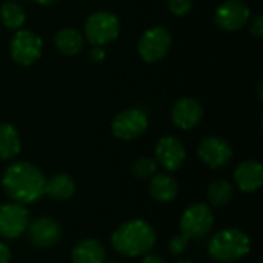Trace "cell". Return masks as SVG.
<instances>
[{
    "instance_id": "cell-22",
    "label": "cell",
    "mask_w": 263,
    "mask_h": 263,
    "mask_svg": "<svg viewBox=\"0 0 263 263\" xmlns=\"http://www.w3.org/2000/svg\"><path fill=\"white\" fill-rule=\"evenodd\" d=\"M25 11L15 2H5L0 6V20L9 29H18L25 23Z\"/></svg>"
},
{
    "instance_id": "cell-9",
    "label": "cell",
    "mask_w": 263,
    "mask_h": 263,
    "mask_svg": "<svg viewBox=\"0 0 263 263\" xmlns=\"http://www.w3.org/2000/svg\"><path fill=\"white\" fill-rule=\"evenodd\" d=\"M26 236L32 247L46 250L54 247L62 239V225L51 216H42L29 222Z\"/></svg>"
},
{
    "instance_id": "cell-27",
    "label": "cell",
    "mask_w": 263,
    "mask_h": 263,
    "mask_svg": "<svg viewBox=\"0 0 263 263\" xmlns=\"http://www.w3.org/2000/svg\"><path fill=\"white\" fill-rule=\"evenodd\" d=\"M89 57H91V60H94V62H103L105 57H106V52H105V49H103L102 46H94V49L91 51Z\"/></svg>"
},
{
    "instance_id": "cell-6",
    "label": "cell",
    "mask_w": 263,
    "mask_h": 263,
    "mask_svg": "<svg viewBox=\"0 0 263 263\" xmlns=\"http://www.w3.org/2000/svg\"><path fill=\"white\" fill-rule=\"evenodd\" d=\"M29 211L20 203L0 205V237L5 240H14L26 233L29 225Z\"/></svg>"
},
{
    "instance_id": "cell-30",
    "label": "cell",
    "mask_w": 263,
    "mask_h": 263,
    "mask_svg": "<svg viewBox=\"0 0 263 263\" xmlns=\"http://www.w3.org/2000/svg\"><path fill=\"white\" fill-rule=\"evenodd\" d=\"M34 2L39 5H51V3H55L57 0H34Z\"/></svg>"
},
{
    "instance_id": "cell-29",
    "label": "cell",
    "mask_w": 263,
    "mask_h": 263,
    "mask_svg": "<svg viewBox=\"0 0 263 263\" xmlns=\"http://www.w3.org/2000/svg\"><path fill=\"white\" fill-rule=\"evenodd\" d=\"M140 263H166L163 260V257H160L159 254H153V253H148L143 256L142 262Z\"/></svg>"
},
{
    "instance_id": "cell-21",
    "label": "cell",
    "mask_w": 263,
    "mask_h": 263,
    "mask_svg": "<svg viewBox=\"0 0 263 263\" xmlns=\"http://www.w3.org/2000/svg\"><path fill=\"white\" fill-rule=\"evenodd\" d=\"M234 197V188L228 180H214L213 183H210L208 190H206V199L208 203L214 208H222L227 206Z\"/></svg>"
},
{
    "instance_id": "cell-32",
    "label": "cell",
    "mask_w": 263,
    "mask_h": 263,
    "mask_svg": "<svg viewBox=\"0 0 263 263\" xmlns=\"http://www.w3.org/2000/svg\"><path fill=\"white\" fill-rule=\"evenodd\" d=\"M177 263H194V262H191V260H179Z\"/></svg>"
},
{
    "instance_id": "cell-4",
    "label": "cell",
    "mask_w": 263,
    "mask_h": 263,
    "mask_svg": "<svg viewBox=\"0 0 263 263\" xmlns=\"http://www.w3.org/2000/svg\"><path fill=\"white\" fill-rule=\"evenodd\" d=\"M120 32V22L109 11L92 12L85 23V37L92 46H105L116 40Z\"/></svg>"
},
{
    "instance_id": "cell-31",
    "label": "cell",
    "mask_w": 263,
    "mask_h": 263,
    "mask_svg": "<svg viewBox=\"0 0 263 263\" xmlns=\"http://www.w3.org/2000/svg\"><path fill=\"white\" fill-rule=\"evenodd\" d=\"M257 91H259V100H262V82H259V85H257Z\"/></svg>"
},
{
    "instance_id": "cell-7",
    "label": "cell",
    "mask_w": 263,
    "mask_h": 263,
    "mask_svg": "<svg viewBox=\"0 0 263 263\" xmlns=\"http://www.w3.org/2000/svg\"><path fill=\"white\" fill-rule=\"evenodd\" d=\"M148 129V116L139 108H129L119 112L112 123L111 131L120 140L139 139Z\"/></svg>"
},
{
    "instance_id": "cell-15",
    "label": "cell",
    "mask_w": 263,
    "mask_h": 263,
    "mask_svg": "<svg viewBox=\"0 0 263 263\" xmlns=\"http://www.w3.org/2000/svg\"><path fill=\"white\" fill-rule=\"evenodd\" d=\"M234 182L245 194L260 190L263 183V166L257 160H245L234 170Z\"/></svg>"
},
{
    "instance_id": "cell-18",
    "label": "cell",
    "mask_w": 263,
    "mask_h": 263,
    "mask_svg": "<svg viewBox=\"0 0 263 263\" xmlns=\"http://www.w3.org/2000/svg\"><path fill=\"white\" fill-rule=\"evenodd\" d=\"M72 263H105V248L97 239H83L71 251Z\"/></svg>"
},
{
    "instance_id": "cell-20",
    "label": "cell",
    "mask_w": 263,
    "mask_h": 263,
    "mask_svg": "<svg viewBox=\"0 0 263 263\" xmlns=\"http://www.w3.org/2000/svg\"><path fill=\"white\" fill-rule=\"evenodd\" d=\"M55 48L65 55H74L83 48V37L77 29L65 28L55 35Z\"/></svg>"
},
{
    "instance_id": "cell-11",
    "label": "cell",
    "mask_w": 263,
    "mask_h": 263,
    "mask_svg": "<svg viewBox=\"0 0 263 263\" xmlns=\"http://www.w3.org/2000/svg\"><path fill=\"white\" fill-rule=\"evenodd\" d=\"M251 17L250 8L242 0H227L216 11V25L228 32L242 29Z\"/></svg>"
},
{
    "instance_id": "cell-33",
    "label": "cell",
    "mask_w": 263,
    "mask_h": 263,
    "mask_svg": "<svg viewBox=\"0 0 263 263\" xmlns=\"http://www.w3.org/2000/svg\"><path fill=\"white\" fill-rule=\"evenodd\" d=\"M106 263H122V262H117V260H109V262Z\"/></svg>"
},
{
    "instance_id": "cell-5",
    "label": "cell",
    "mask_w": 263,
    "mask_h": 263,
    "mask_svg": "<svg viewBox=\"0 0 263 263\" xmlns=\"http://www.w3.org/2000/svg\"><path fill=\"white\" fill-rule=\"evenodd\" d=\"M180 231L188 239H205L214 227V216L211 206L206 203H194L188 206L180 217Z\"/></svg>"
},
{
    "instance_id": "cell-3",
    "label": "cell",
    "mask_w": 263,
    "mask_h": 263,
    "mask_svg": "<svg viewBox=\"0 0 263 263\" xmlns=\"http://www.w3.org/2000/svg\"><path fill=\"white\" fill-rule=\"evenodd\" d=\"M251 251L250 236L239 228L217 231L208 242V254L220 263H233L243 259Z\"/></svg>"
},
{
    "instance_id": "cell-8",
    "label": "cell",
    "mask_w": 263,
    "mask_h": 263,
    "mask_svg": "<svg viewBox=\"0 0 263 263\" xmlns=\"http://www.w3.org/2000/svg\"><path fill=\"white\" fill-rule=\"evenodd\" d=\"M171 43H173L171 34L165 28L156 26L143 32V35L139 40L137 51L145 62L154 63L162 60L168 54Z\"/></svg>"
},
{
    "instance_id": "cell-16",
    "label": "cell",
    "mask_w": 263,
    "mask_h": 263,
    "mask_svg": "<svg viewBox=\"0 0 263 263\" xmlns=\"http://www.w3.org/2000/svg\"><path fill=\"white\" fill-rule=\"evenodd\" d=\"M148 191H149V196L153 200H156L159 203H168L177 197L179 183L173 176L160 173V174H154L149 179Z\"/></svg>"
},
{
    "instance_id": "cell-12",
    "label": "cell",
    "mask_w": 263,
    "mask_h": 263,
    "mask_svg": "<svg viewBox=\"0 0 263 263\" xmlns=\"http://www.w3.org/2000/svg\"><path fill=\"white\" fill-rule=\"evenodd\" d=\"M154 154H156L154 160L165 171H177L186 159V149L182 140L174 136L162 137L156 145Z\"/></svg>"
},
{
    "instance_id": "cell-23",
    "label": "cell",
    "mask_w": 263,
    "mask_h": 263,
    "mask_svg": "<svg viewBox=\"0 0 263 263\" xmlns=\"http://www.w3.org/2000/svg\"><path fill=\"white\" fill-rule=\"evenodd\" d=\"M157 171V162L153 157L142 156L133 163V176L137 180H149Z\"/></svg>"
},
{
    "instance_id": "cell-14",
    "label": "cell",
    "mask_w": 263,
    "mask_h": 263,
    "mask_svg": "<svg viewBox=\"0 0 263 263\" xmlns=\"http://www.w3.org/2000/svg\"><path fill=\"white\" fill-rule=\"evenodd\" d=\"M202 119H203V108L196 99L191 97H183L177 100L171 109L173 123L183 131L196 128L202 122Z\"/></svg>"
},
{
    "instance_id": "cell-10",
    "label": "cell",
    "mask_w": 263,
    "mask_h": 263,
    "mask_svg": "<svg viewBox=\"0 0 263 263\" xmlns=\"http://www.w3.org/2000/svg\"><path fill=\"white\" fill-rule=\"evenodd\" d=\"M42 55V39L29 29H20L11 40V57L23 66H29Z\"/></svg>"
},
{
    "instance_id": "cell-28",
    "label": "cell",
    "mask_w": 263,
    "mask_h": 263,
    "mask_svg": "<svg viewBox=\"0 0 263 263\" xmlns=\"http://www.w3.org/2000/svg\"><path fill=\"white\" fill-rule=\"evenodd\" d=\"M0 263H11V251L5 242H0Z\"/></svg>"
},
{
    "instance_id": "cell-13",
    "label": "cell",
    "mask_w": 263,
    "mask_h": 263,
    "mask_svg": "<svg viewBox=\"0 0 263 263\" xmlns=\"http://www.w3.org/2000/svg\"><path fill=\"white\" fill-rule=\"evenodd\" d=\"M197 153L200 160L211 170H219L227 166L233 157V149L230 143L217 136L203 139L202 143L199 145Z\"/></svg>"
},
{
    "instance_id": "cell-1",
    "label": "cell",
    "mask_w": 263,
    "mask_h": 263,
    "mask_svg": "<svg viewBox=\"0 0 263 263\" xmlns=\"http://www.w3.org/2000/svg\"><path fill=\"white\" fill-rule=\"evenodd\" d=\"M45 174L29 162L11 163L3 176L2 186L8 197L20 205H29L45 196Z\"/></svg>"
},
{
    "instance_id": "cell-25",
    "label": "cell",
    "mask_w": 263,
    "mask_h": 263,
    "mask_svg": "<svg viewBox=\"0 0 263 263\" xmlns=\"http://www.w3.org/2000/svg\"><path fill=\"white\" fill-rule=\"evenodd\" d=\"M170 11L174 15H186L193 8V0H168Z\"/></svg>"
},
{
    "instance_id": "cell-17",
    "label": "cell",
    "mask_w": 263,
    "mask_h": 263,
    "mask_svg": "<svg viewBox=\"0 0 263 263\" xmlns=\"http://www.w3.org/2000/svg\"><path fill=\"white\" fill-rule=\"evenodd\" d=\"M74 193L76 180L66 173L54 174L45 182V196H48L52 200H68L74 196Z\"/></svg>"
},
{
    "instance_id": "cell-26",
    "label": "cell",
    "mask_w": 263,
    "mask_h": 263,
    "mask_svg": "<svg viewBox=\"0 0 263 263\" xmlns=\"http://www.w3.org/2000/svg\"><path fill=\"white\" fill-rule=\"evenodd\" d=\"M251 34L257 39H260L263 35V17L262 15H256L254 20L251 22Z\"/></svg>"
},
{
    "instance_id": "cell-19",
    "label": "cell",
    "mask_w": 263,
    "mask_h": 263,
    "mask_svg": "<svg viewBox=\"0 0 263 263\" xmlns=\"http://www.w3.org/2000/svg\"><path fill=\"white\" fill-rule=\"evenodd\" d=\"M22 149L18 131L11 123H0V160H12Z\"/></svg>"
},
{
    "instance_id": "cell-2",
    "label": "cell",
    "mask_w": 263,
    "mask_h": 263,
    "mask_svg": "<svg viewBox=\"0 0 263 263\" xmlns=\"http://www.w3.org/2000/svg\"><path fill=\"white\" fill-rule=\"evenodd\" d=\"M157 242L154 228L142 219H133L122 223L111 236V245L120 256L140 257L153 251Z\"/></svg>"
},
{
    "instance_id": "cell-24",
    "label": "cell",
    "mask_w": 263,
    "mask_h": 263,
    "mask_svg": "<svg viewBox=\"0 0 263 263\" xmlns=\"http://www.w3.org/2000/svg\"><path fill=\"white\" fill-rule=\"evenodd\" d=\"M188 242H190V239L183 234L174 236V237H171V240L168 243V250L173 256H182L188 248Z\"/></svg>"
}]
</instances>
